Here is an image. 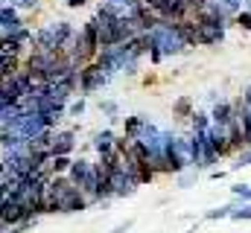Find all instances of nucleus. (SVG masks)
Listing matches in <instances>:
<instances>
[{
    "mask_svg": "<svg viewBox=\"0 0 251 233\" xmlns=\"http://www.w3.org/2000/svg\"><path fill=\"white\" fill-rule=\"evenodd\" d=\"M73 35H76V29H73V23L70 21H47L44 26H38L35 29V41H32V47H38V50H62L73 41ZM29 47V50H32Z\"/></svg>",
    "mask_w": 251,
    "mask_h": 233,
    "instance_id": "obj_1",
    "label": "nucleus"
},
{
    "mask_svg": "<svg viewBox=\"0 0 251 233\" xmlns=\"http://www.w3.org/2000/svg\"><path fill=\"white\" fill-rule=\"evenodd\" d=\"M196 21V29H199V47H216L225 41V32L231 23V18H210V15H190Z\"/></svg>",
    "mask_w": 251,
    "mask_h": 233,
    "instance_id": "obj_2",
    "label": "nucleus"
},
{
    "mask_svg": "<svg viewBox=\"0 0 251 233\" xmlns=\"http://www.w3.org/2000/svg\"><path fill=\"white\" fill-rule=\"evenodd\" d=\"M111 79H114L111 73H105L97 61H91V64H85V67L79 70V93H82V96H91V93L102 91Z\"/></svg>",
    "mask_w": 251,
    "mask_h": 233,
    "instance_id": "obj_3",
    "label": "nucleus"
},
{
    "mask_svg": "<svg viewBox=\"0 0 251 233\" xmlns=\"http://www.w3.org/2000/svg\"><path fill=\"white\" fill-rule=\"evenodd\" d=\"M88 207H91V198H88L76 184H70V186H67V192H64V198H62L59 213H62V216H70V213H85Z\"/></svg>",
    "mask_w": 251,
    "mask_h": 233,
    "instance_id": "obj_4",
    "label": "nucleus"
},
{
    "mask_svg": "<svg viewBox=\"0 0 251 233\" xmlns=\"http://www.w3.org/2000/svg\"><path fill=\"white\" fill-rule=\"evenodd\" d=\"M111 178V189H114V198H131L134 192H137V181H134V175H128L120 166V169H114V172L108 175Z\"/></svg>",
    "mask_w": 251,
    "mask_h": 233,
    "instance_id": "obj_5",
    "label": "nucleus"
},
{
    "mask_svg": "<svg viewBox=\"0 0 251 233\" xmlns=\"http://www.w3.org/2000/svg\"><path fill=\"white\" fill-rule=\"evenodd\" d=\"M24 219H29V213H26V207H24L18 198H12V201H3V204H0V222H3L6 228H18Z\"/></svg>",
    "mask_w": 251,
    "mask_h": 233,
    "instance_id": "obj_6",
    "label": "nucleus"
},
{
    "mask_svg": "<svg viewBox=\"0 0 251 233\" xmlns=\"http://www.w3.org/2000/svg\"><path fill=\"white\" fill-rule=\"evenodd\" d=\"M21 26H26L24 18H21V12H18L12 3H0V32H3V35H12V32H18Z\"/></svg>",
    "mask_w": 251,
    "mask_h": 233,
    "instance_id": "obj_7",
    "label": "nucleus"
},
{
    "mask_svg": "<svg viewBox=\"0 0 251 233\" xmlns=\"http://www.w3.org/2000/svg\"><path fill=\"white\" fill-rule=\"evenodd\" d=\"M73 149H76V128L56 131V137H53V155H73Z\"/></svg>",
    "mask_w": 251,
    "mask_h": 233,
    "instance_id": "obj_8",
    "label": "nucleus"
},
{
    "mask_svg": "<svg viewBox=\"0 0 251 233\" xmlns=\"http://www.w3.org/2000/svg\"><path fill=\"white\" fill-rule=\"evenodd\" d=\"M114 140H117V134H114L111 128H102V131H97V134H94L91 146H94V152L102 158V155H111V152H114Z\"/></svg>",
    "mask_w": 251,
    "mask_h": 233,
    "instance_id": "obj_9",
    "label": "nucleus"
},
{
    "mask_svg": "<svg viewBox=\"0 0 251 233\" xmlns=\"http://www.w3.org/2000/svg\"><path fill=\"white\" fill-rule=\"evenodd\" d=\"M231 114H234V99H219V102H213V108H210V119L213 122H231Z\"/></svg>",
    "mask_w": 251,
    "mask_h": 233,
    "instance_id": "obj_10",
    "label": "nucleus"
},
{
    "mask_svg": "<svg viewBox=\"0 0 251 233\" xmlns=\"http://www.w3.org/2000/svg\"><path fill=\"white\" fill-rule=\"evenodd\" d=\"M146 122H149V119H146L143 114L123 116V134H126V137H131V140H134V137H140V131H143V125H146Z\"/></svg>",
    "mask_w": 251,
    "mask_h": 233,
    "instance_id": "obj_11",
    "label": "nucleus"
},
{
    "mask_svg": "<svg viewBox=\"0 0 251 233\" xmlns=\"http://www.w3.org/2000/svg\"><path fill=\"white\" fill-rule=\"evenodd\" d=\"M196 111V105H193V99H190L187 93L184 96H178L176 102H173V116H178V119H190Z\"/></svg>",
    "mask_w": 251,
    "mask_h": 233,
    "instance_id": "obj_12",
    "label": "nucleus"
},
{
    "mask_svg": "<svg viewBox=\"0 0 251 233\" xmlns=\"http://www.w3.org/2000/svg\"><path fill=\"white\" fill-rule=\"evenodd\" d=\"M240 201L234 198V201H228V204H222V207H213V210H207L204 213V219L207 222H222V219H231V213H234V207H237Z\"/></svg>",
    "mask_w": 251,
    "mask_h": 233,
    "instance_id": "obj_13",
    "label": "nucleus"
},
{
    "mask_svg": "<svg viewBox=\"0 0 251 233\" xmlns=\"http://www.w3.org/2000/svg\"><path fill=\"white\" fill-rule=\"evenodd\" d=\"M70 163H73V158H70V155H53V158H50V163H47V169H50V175H67Z\"/></svg>",
    "mask_w": 251,
    "mask_h": 233,
    "instance_id": "obj_14",
    "label": "nucleus"
},
{
    "mask_svg": "<svg viewBox=\"0 0 251 233\" xmlns=\"http://www.w3.org/2000/svg\"><path fill=\"white\" fill-rule=\"evenodd\" d=\"M207 125H210V111H193V116H190L193 131H207Z\"/></svg>",
    "mask_w": 251,
    "mask_h": 233,
    "instance_id": "obj_15",
    "label": "nucleus"
},
{
    "mask_svg": "<svg viewBox=\"0 0 251 233\" xmlns=\"http://www.w3.org/2000/svg\"><path fill=\"white\" fill-rule=\"evenodd\" d=\"M231 219H234V222H251V201H240V204L234 207Z\"/></svg>",
    "mask_w": 251,
    "mask_h": 233,
    "instance_id": "obj_16",
    "label": "nucleus"
},
{
    "mask_svg": "<svg viewBox=\"0 0 251 233\" xmlns=\"http://www.w3.org/2000/svg\"><path fill=\"white\" fill-rule=\"evenodd\" d=\"M85 108H88L85 96H79V99H70V102H67V116H82V114H85Z\"/></svg>",
    "mask_w": 251,
    "mask_h": 233,
    "instance_id": "obj_17",
    "label": "nucleus"
},
{
    "mask_svg": "<svg viewBox=\"0 0 251 233\" xmlns=\"http://www.w3.org/2000/svg\"><path fill=\"white\" fill-rule=\"evenodd\" d=\"M100 114H105V116H120V105L114 102V99H100Z\"/></svg>",
    "mask_w": 251,
    "mask_h": 233,
    "instance_id": "obj_18",
    "label": "nucleus"
},
{
    "mask_svg": "<svg viewBox=\"0 0 251 233\" xmlns=\"http://www.w3.org/2000/svg\"><path fill=\"white\" fill-rule=\"evenodd\" d=\"M231 195L237 201H251V184H234L231 186Z\"/></svg>",
    "mask_w": 251,
    "mask_h": 233,
    "instance_id": "obj_19",
    "label": "nucleus"
},
{
    "mask_svg": "<svg viewBox=\"0 0 251 233\" xmlns=\"http://www.w3.org/2000/svg\"><path fill=\"white\" fill-rule=\"evenodd\" d=\"M18 12H38L41 9V0H9Z\"/></svg>",
    "mask_w": 251,
    "mask_h": 233,
    "instance_id": "obj_20",
    "label": "nucleus"
},
{
    "mask_svg": "<svg viewBox=\"0 0 251 233\" xmlns=\"http://www.w3.org/2000/svg\"><path fill=\"white\" fill-rule=\"evenodd\" d=\"M196 178H199V169H196V172H187V169H184V172H178V186H181V189H187V186L196 184Z\"/></svg>",
    "mask_w": 251,
    "mask_h": 233,
    "instance_id": "obj_21",
    "label": "nucleus"
},
{
    "mask_svg": "<svg viewBox=\"0 0 251 233\" xmlns=\"http://www.w3.org/2000/svg\"><path fill=\"white\" fill-rule=\"evenodd\" d=\"M131 228H134V219H126L123 225H117V228H114V231H111V233H128V231H131Z\"/></svg>",
    "mask_w": 251,
    "mask_h": 233,
    "instance_id": "obj_22",
    "label": "nucleus"
},
{
    "mask_svg": "<svg viewBox=\"0 0 251 233\" xmlns=\"http://www.w3.org/2000/svg\"><path fill=\"white\" fill-rule=\"evenodd\" d=\"M64 6L67 9H82V6H88V0H64Z\"/></svg>",
    "mask_w": 251,
    "mask_h": 233,
    "instance_id": "obj_23",
    "label": "nucleus"
},
{
    "mask_svg": "<svg viewBox=\"0 0 251 233\" xmlns=\"http://www.w3.org/2000/svg\"><path fill=\"white\" fill-rule=\"evenodd\" d=\"M210 178H213V181H222L225 172H222V169H210Z\"/></svg>",
    "mask_w": 251,
    "mask_h": 233,
    "instance_id": "obj_24",
    "label": "nucleus"
},
{
    "mask_svg": "<svg viewBox=\"0 0 251 233\" xmlns=\"http://www.w3.org/2000/svg\"><path fill=\"white\" fill-rule=\"evenodd\" d=\"M0 3H6V0H0Z\"/></svg>",
    "mask_w": 251,
    "mask_h": 233,
    "instance_id": "obj_25",
    "label": "nucleus"
}]
</instances>
